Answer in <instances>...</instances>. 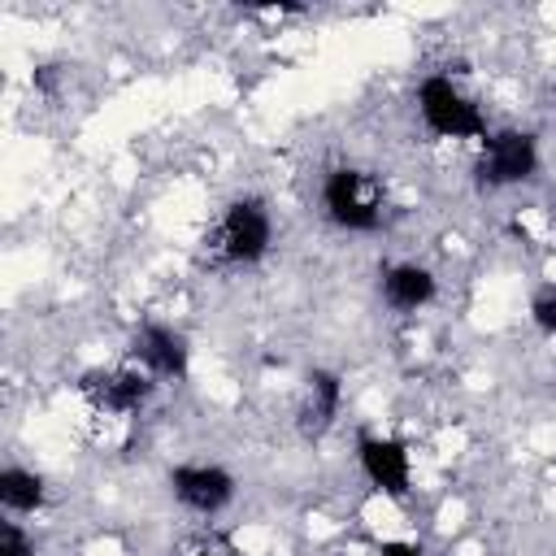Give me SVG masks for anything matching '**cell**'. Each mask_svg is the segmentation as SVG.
<instances>
[{
	"instance_id": "obj_12",
	"label": "cell",
	"mask_w": 556,
	"mask_h": 556,
	"mask_svg": "<svg viewBox=\"0 0 556 556\" xmlns=\"http://www.w3.org/2000/svg\"><path fill=\"white\" fill-rule=\"evenodd\" d=\"M530 321H534L543 334H556V287H543V291L530 300Z\"/></svg>"
},
{
	"instance_id": "obj_6",
	"label": "cell",
	"mask_w": 556,
	"mask_h": 556,
	"mask_svg": "<svg viewBox=\"0 0 556 556\" xmlns=\"http://www.w3.org/2000/svg\"><path fill=\"white\" fill-rule=\"evenodd\" d=\"M356 460L361 473L369 478V486H378L391 500H404L413 486V460L408 447L400 439H382V434H361L356 439Z\"/></svg>"
},
{
	"instance_id": "obj_9",
	"label": "cell",
	"mask_w": 556,
	"mask_h": 556,
	"mask_svg": "<svg viewBox=\"0 0 556 556\" xmlns=\"http://www.w3.org/2000/svg\"><path fill=\"white\" fill-rule=\"evenodd\" d=\"M339 408H343V382H339V374H330V369H313V374H308L304 404H300V430H304L308 439L326 434V430L334 426Z\"/></svg>"
},
{
	"instance_id": "obj_8",
	"label": "cell",
	"mask_w": 556,
	"mask_h": 556,
	"mask_svg": "<svg viewBox=\"0 0 556 556\" xmlns=\"http://www.w3.org/2000/svg\"><path fill=\"white\" fill-rule=\"evenodd\" d=\"M169 491L182 508L213 517L235 500V478L222 465H178L169 469Z\"/></svg>"
},
{
	"instance_id": "obj_15",
	"label": "cell",
	"mask_w": 556,
	"mask_h": 556,
	"mask_svg": "<svg viewBox=\"0 0 556 556\" xmlns=\"http://www.w3.org/2000/svg\"><path fill=\"white\" fill-rule=\"evenodd\" d=\"M187 556H217V552H208V547H200V552H187Z\"/></svg>"
},
{
	"instance_id": "obj_1",
	"label": "cell",
	"mask_w": 556,
	"mask_h": 556,
	"mask_svg": "<svg viewBox=\"0 0 556 556\" xmlns=\"http://www.w3.org/2000/svg\"><path fill=\"white\" fill-rule=\"evenodd\" d=\"M382 204H387V195H382L378 178L365 174V169L339 165V169H330L326 182H321V208H326V217H330L339 230H352V235L378 230V226H382V213H387Z\"/></svg>"
},
{
	"instance_id": "obj_10",
	"label": "cell",
	"mask_w": 556,
	"mask_h": 556,
	"mask_svg": "<svg viewBox=\"0 0 556 556\" xmlns=\"http://www.w3.org/2000/svg\"><path fill=\"white\" fill-rule=\"evenodd\" d=\"M382 300L395 308V313H417L434 300V274L426 265H413V261H400L382 274Z\"/></svg>"
},
{
	"instance_id": "obj_14",
	"label": "cell",
	"mask_w": 556,
	"mask_h": 556,
	"mask_svg": "<svg viewBox=\"0 0 556 556\" xmlns=\"http://www.w3.org/2000/svg\"><path fill=\"white\" fill-rule=\"evenodd\" d=\"M378 556H426L417 543H400V539H387L382 547H378Z\"/></svg>"
},
{
	"instance_id": "obj_5",
	"label": "cell",
	"mask_w": 556,
	"mask_h": 556,
	"mask_svg": "<svg viewBox=\"0 0 556 556\" xmlns=\"http://www.w3.org/2000/svg\"><path fill=\"white\" fill-rule=\"evenodd\" d=\"M78 387L100 413L126 417V413H139L148 404V395L156 391V378L139 365H126V369H91V374H83Z\"/></svg>"
},
{
	"instance_id": "obj_7",
	"label": "cell",
	"mask_w": 556,
	"mask_h": 556,
	"mask_svg": "<svg viewBox=\"0 0 556 556\" xmlns=\"http://www.w3.org/2000/svg\"><path fill=\"white\" fill-rule=\"evenodd\" d=\"M130 352H135L139 369H148L156 382H178V378H187V361H191L187 339H182L174 326H165V321H143V326L135 330V339H130Z\"/></svg>"
},
{
	"instance_id": "obj_4",
	"label": "cell",
	"mask_w": 556,
	"mask_h": 556,
	"mask_svg": "<svg viewBox=\"0 0 556 556\" xmlns=\"http://www.w3.org/2000/svg\"><path fill=\"white\" fill-rule=\"evenodd\" d=\"M539 169V143L530 130H495L482 139V156H478V182L482 187H517L526 178H534Z\"/></svg>"
},
{
	"instance_id": "obj_2",
	"label": "cell",
	"mask_w": 556,
	"mask_h": 556,
	"mask_svg": "<svg viewBox=\"0 0 556 556\" xmlns=\"http://www.w3.org/2000/svg\"><path fill=\"white\" fill-rule=\"evenodd\" d=\"M208 243H213V256H217L222 265H230V269L256 265V261L269 252V243H274L269 208H265L261 200H252V195L226 204V213H222V222H217V230H213Z\"/></svg>"
},
{
	"instance_id": "obj_11",
	"label": "cell",
	"mask_w": 556,
	"mask_h": 556,
	"mask_svg": "<svg viewBox=\"0 0 556 556\" xmlns=\"http://www.w3.org/2000/svg\"><path fill=\"white\" fill-rule=\"evenodd\" d=\"M0 504H4L9 513H35V508L43 504V478L30 473V469L9 465V469L0 473Z\"/></svg>"
},
{
	"instance_id": "obj_13",
	"label": "cell",
	"mask_w": 556,
	"mask_h": 556,
	"mask_svg": "<svg viewBox=\"0 0 556 556\" xmlns=\"http://www.w3.org/2000/svg\"><path fill=\"white\" fill-rule=\"evenodd\" d=\"M0 556H35V547H30V539L22 534L17 521H4V530H0Z\"/></svg>"
},
{
	"instance_id": "obj_3",
	"label": "cell",
	"mask_w": 556,
	"mask_h": 556,
	"mask_svg": "<svg viewBox=\"0 0 556 556\" xmlns=\"http://www.w3.org/2000/svg\"><path fill=\"white\" fill-rule=\"evenodd\" d=\"M417 113L443 139H486V117L478 113V104L447 74L421 78V87H417Z\"/></svg>"
}]
</instances>
